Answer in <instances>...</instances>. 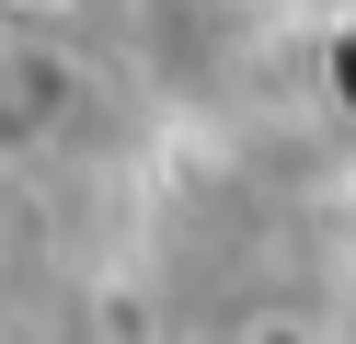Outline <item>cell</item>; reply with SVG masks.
Here are the masks:
<instances>
[{
  "label": "cell",
  "mask_w": 356,
  "mask_h": 344,
  "mask_svg": "<svg viewBox=\"0 0 356 344\" xmlns=\"http://www.w3.org/2000/svg\"><path fill=\"white\" fill-rule=\"evenodd\" d=\"M81 0H0V23H70Z\"/></svg>",
  "instance_id": "7a4b0ae2"
},
{
  "label": "cell",
  "mask_w": 356,
  "mask_h": 344,
  "mask_svg": "<svg viewBox=\"0 0 356 344\" xmlns=\"http://www.w3.org/2000/svg\"><path fill=\"white\" fill-rule=\"evenodd\" d=\"M241 344H322V333H310L299 310H264V321H253V333H241Z\"/></svg>",
  "instance_id": "6da1fadb"
}]
</instances>
